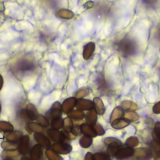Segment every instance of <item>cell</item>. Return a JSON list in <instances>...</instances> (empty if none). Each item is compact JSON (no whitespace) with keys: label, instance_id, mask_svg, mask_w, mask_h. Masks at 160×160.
I'll return each instance as SVG.
<instances>
[{"label":"cell","instance_id":"6da1fadb","mask_svg":"<svg viewBox=\"0 0 160 160\" xmlns=\"http://www.w3.org/2000/svg\"><path fill=\"white\" fill-rule=\"evenodd\" d=\"M11 70L18 79L23 81L34 73L36 70V62L31 57H22L12 64Z\"/></svg>","mask_w":160,"mask_h":160},{"label":"cell","instance_id":"7a4b0ae2","mask_svg":"<svg viewBox=\"0 0 160 160\" xmlns=\"http://www.w3.org/2000/svg\"><path fill=\"white\" fill-rule=\"evenodd\" d=\"M38 116L37 108L32 104H28L26 108L22 109L19 113V117L21 119L26 122H31L36 121Z\"/></svg>","mask_w":160,"mask_h":160},{"label":"cell","instance_id":"3957f363","mask_svg":"<svg viewBox=\"0 0 160 160\" xmlns=\"http://www.w3.org/2000/svg\"><path fill=\"white\" fill-rule=\"evenodd\" d=\"M136 47L135 43L129 39H124L118 44V50L124 57H129L135 52Z\"/></svg>","mask_w":160,"mask_h":160},{"label":"cell","instance_id":"277c9868","mask_svg":"<svg viewBox=\"0 0 160 160\" xmlns=\"http://www.w3.org/2000/svg\"><path fill=\"white\" fill-rule=\"evenodd\" d=\"M104 143L108 145L107 154L110 157L115 156L118 149L122 143L121 141L114 137H108L104 140Z\"/></svg>","mask_w":160,"mask_h":160},{"label":"cell","instance_id":"5b68a950","mask_svg":"<svg viewBox=\"0 0 160 160\" xmlns=\"http://www.w3.org/2000/svg\"><path fill=\"white\" fill-rule=\"evenodd\" d=\"M51 149L58 154H68L70 153L72 149V147L63 142H57L51 146Z\"/></svg>","mask_w":160,"mask_h":160},{"label":"cell","instance_id":"8992f818","mask_svg":"<svg viewBox=\"0 0 160 160\" xmlns=\"http://www.w3.org/2000/svg\"><path fill=\"white\" fill-rule=\"evenodd\" d=\"M62 104L59 102H55L52 105L49 110L46 113V117L48 120H52L55 118L62 117Z\"/></svg>","mask_w":160,"mask_h":160},{"label":"cell","instance_id":"52a82bcc","mask_svg":"<svg viewBox=\"0 0 160 160\" xmlns=\"http://www.w3.org/2000/svg\"><path fill=\"white\" fill-rule=\"evenodd\" d=\"M18 151L22 156H26L30 151V137L24 135L18 142Z\"/></svg>","mask_w":160,"mask_h":160},{"label":"cell","instance_id":"ba28073f","mask_svg":"<svg viewBox=\"0 0 160 160\" xmlns=\"http://www.w3.org/2000/svg\"><path fill=\"white\" fill-rule=\"evenodd\" d=\"M135 153V149L131 148L125 145H122L118 149L115 157L117 159H126L133 156Z\"/></svg>","mask_w":160,"mask_h":160},{"label":"cell","instance_id":"9c48e42d","mask_svg":"<svg viewBox=\"0 0 160 160\" xmlns=\"http://www.w3.org/2000/svg\"><path fill=\"white\" fill-rule=\"evenodd\" d=\"M76 108L81 111H88L94 108V103L92 101L83 98L77 99Z\"/></svg>","mask_w":160,"mask_h":160},{"label":"cell","instance_id":"30bf717a","mask_svg":"<svg viewBox=\"0 0 160 160\" xmlns=\"http://www.w3.org/2000/svg\"><path fill=\"white\" fill-rule=\"evenodd\" d=\"M47 133L49 137L51 138V139L54 142H64L66 139L63 131H60V129H55L51 128L47 131Z\"/></svg>","mask_w":160,"mask_h":160},{"label":"cell","instance_id":"8fae6325","mask_svg":"<svg viewBox=\"0 0 160 160\" xmlns=\"http://www.w3.org/2000/svg\"><path fill=\"white\" fill-rule=\"evenodd\" d=\"M34 138L42 148L49 149L51 148L50 140L42 132H35Z\"/></svg>","mask_w":160,"mask_h":160},{"label":"cell","instance_id":"7c38bea8","mask_svg":"<svg viewBox=\"0 0 160 160\" xmlns=\"http://www.w3.org/2000/svg\"><path fill=\"white\" fill-rule=\"evenodd\" d=\"M77 99L74 98H69L66 99L62 104V110L65 113H68L74 110L76 107Z\"/></svg>","mask_w":160,"mask_h":160},{"label":"cell","instance_id":"4fadbf2b","mask_svg":"<svg viewBox=\"0 0 160 160\" xmlns=\"http://www.w3.org/2000/svg\"><path fill=\"white\" fill-rule=\"evenodd\" d=\"M80 127H81L82 134L83 135L91 137L92 138L98 136L97 132L94 126L88 125L87 124H82L80 125Z\"/></svg>","mask_w":160,"mask_h":160},{"label":"cell","instance_id":"5bb4252c","mask_svg":"<svg viewBox=\"0 0 160 160\" xmlns=\"http://www.w3.org/2000/svg\"><path fill=\"white\" fill-rule=\"evenodd\" d=\"M85 121L87 124L94 126L97 123L98 113L94 110V108H92L88 110L87 114L85 115Z\"/></svg>","mask_w":160,"mask_h":160},{"label":"cell","instance_id":"9a60e30c","mask_svg":"<svg viewBox=\"0 0 160 160\" xmlns=\"http://www.w3.org/2000/svg\"><path fill=\"white\" fill-rule=\"evenodd\" d=\"M96 49V44L94 42H88L83 48V57L85 60H89Z\"/></svg>","mask_w":160,"mask_h":160},{"label":"cell","instance_id":"2e32d148","mask_svg":"<svg viewBox=\"0 0 160 160\" xmlns=\"http://www.w3.org/2000/svg\"><path fill=\"white\" fill-rule=\"evenodd\" d=\"M43 155L42 148L39 144L35 145L30 151V159L32 160H38Z\"/></svg>","mask_w":160,"mask_h":160},{"label":"cell","instance_id":"e0dca14e","mask_svg":"<svg viewBox=\"0 0 160 160\" xmlns=\"http://www.w3.org/2000/svg\"><path fill=\"white\" fill-rule=\"evenodd\" d=\"M130 122L124 117L117 118L111 122L112 127L116 129H121L125 128L126 127L128 126Z\"/></svg>","mask_w":160,"mask_h":160},{"label":"cell","instance_id":"ac0fdd59","mask_svg":"<svg viewBox=\"0 0 160 160\" xmlns=\"http://www.w3.org/2000/svg\"><path fill=\"white\" fill-rule=\"evenodd\" d=\"M6 140L18 142L21 137L23 136V132L20 131H11L9 132H5Z\"/></svg>","mask_w":160,"mask_h":160},{"label":"cell","instance_id":"d6986e66","mask_svg":"<svg viewBox=\"0 0 160 160\" xmlns=\"http://www.w3.org/2000/svg\"><path fill=\"white\" fill-rule=\"evenodd\" d=\"M134 156L137 159H149L152 156L150 150L145 148H138L135 149Z\"/></svg>","mask_w":160,"mask_h":160},{"label":"cell","instance_id":"ffe728a7","mask_svg":"<svg viewBox=\"0 0 160 160\" xmlns=\"http://www.w3.org/2000/svg\"><path fill=\"white\" fill-rule=\"evenodd\" d=\"M92 101L94 103V108L98 115H102L105 112V107L102 99L98 97H96Z\"/></svg>","mask_w":160,"mask_h":160},{"label":"cell","instance_id":"44dd1931","mask_svg":"<svg viewBox=\"0 0 160 160\" xmlns=\"http://www.w3.org/2000/svg\"><path fill=\"white\" fill-rule=\"evenodd\" d=\"M150 151L156 159L160 158V143L153 140L150 144Z\"/></svg>","mask_w":160,"mask_h":160},{"label":"cell","instance_id":"7402d4cb","mask_svg":"<svg viewBox=\"0 0 160 160\" xmlns=\"http://www.w3.org/2000/svg\"><path fill=\"white\" fill-rule=\"evenodd\" d=\"M56 15L58 18L62 19H70L74 16V13L72 11L68 9L58 10L56 13Z\"/></svg>","mask_w":160,"mask_h":160},{"label":"cell","instance_id":"603a6c76","mask_svg":"<svg viewBox=\"0 0 160 160\" xmlns=\"http://www.w3.org/2000/svg\"><path fill=\"white\" fill-rule=\"evenodd\" d=\"M125 111L123 110V108L121 107V106H118V107H116L113 111L112 113V115L110 116V121L112 122L114 120L119 118H122L124 116Z\"/></svg>","mask_w":160,"mask_h":160},{"label":"cell","instance_id":"cb8c5ba5","mask_svg":"<svg viewBox=\"0 0 160 160\" xmlns=\"http://www.w3.org/2000/svg\"><path fill=\"white\" fill-rule=\"evenodd\" d=\"M67 114H68V117L71 118L72 120H74V121H82L85 115L83 111L77 109L76 110H73Z\"/></svg>","mask_w":160,"mask_h":160},{"label":"cell","instance_id":"d4e9b609","mask_svg":"<svg viewBox=\"0 0 160 160\" xmlns=\"http://www.w3.org/2000/svg\"><path fill=\"white\" fill-rule=\"evenodd\" d=\"M25 128L26 129H28L27 131H29L30 132H32V131L35 132H42L44 131L43 128L41 125H39L37 122H27L26 123Z\"/></svg>","mask_w":160,"mask_h":160},{"label":"cell","instance_id":"484cf974","mask_svg":"<svg viewBox=\"0 0 160 160\" xmlns=\"http://www.w3.org/2000/svg\"><path fill=\"white\" fill-rule=\"evenodd\" d=\"M121 107L123 108L124 111H135L138 110V107L137 104L131 101H124L121 103Z\"/></svg>","mask_w":160,"mask_h":160},{"label":"cell","instance_id":"4316f807","mask_svg":"<svg viewBox=\"0 0 160 160\" xmlns=\"http://www.w3.org/2000/svg\"><path fill=\"white\" fill-rule=\"evenodd\" d=\"M20 154L18 150H5L2 154V157L4 159H13Z\"/></svg>","mask_w":160,"mask_h":160},{"label":"cell","instance_id":"83f0119b","mask_svg":"<svg viewBox=\"0 0 160 160\" xmlns=\"http://www.w3.org/2000/svg\"><path fill=\"white\" fill-rule=\"evenodd\" d=\"M2 147L4 150H17L18 148V142L7 140L2 143Z\"/></svg>","mask_w":160,"mask_h":160},{"label":"cell","instance_id":"f1b7e54d","mask_svg":"<svg viewBox=\"0 0 160 160\" xmlns=\"http://www.w3.org/2000/svg\"><path fill=\"white\" fill-rule=\"evenodd\" d=\"M51 128L55 129H61L63 126V119L62 117H57L51 120L50 124Z\"/></svg>","mask_w":160,"mask_h":160},{"label":"cell","instance_id":"f546056e","mask_svg":"<svg viewBox=\"0 0 160 160\" xmlns=\"http://www.w3.org/2000/svg\"><path fill=\"white\" fill-rule=\"evenodd\" d=\"M73 126H74L73 120H72L71 118L68 117L65 119H63V126L62 128L64 131L71 132Z\"/></svg>","mask_w":160,"mask_h":160},{"label":"cell","instance_id":"4dcf8cb0","mask_svg":"<svg viewBox=\"0 0 160 160\" xmlns=\"http://www.w3.org/2000/svg\"><path fill=\"white\" fill-rule=\"evenodd\" d=\"M92 143V138L83 135L79 140V144L82 148L87 149L90 148Z\"/></svg>","mask_w":160,"mask_h":160},{"label":"cell","instance_id":"1f68e13d","mask_svg":"<svg viewBox=\"0 0 160 160\" xmlns=\"http://www.w3.org/2000/svg\"><path fill=\"white\" fill-rule=\"evenodd\" d=\"M152 136L154 140L160 143V122H158L154 125V129L152 132Z\"/></svg>","mask_w":160,"mask_h":160},{"label":"cell","instance_id":"d6a6232c","mask_svg":"<svg viewBox=\"0 0 160 160\" xmlns=\"http://www.w3.org/2000/svg\"><path fill=\"white\" fill-rule=\"evenodd\" d=\"M124 117L125 118H126L127 120H128L130 122L137 121L139 119V116L138 115V114L136 112H135V111L128 112L127 113H124Z\"/></svg>","mask_w":160,"mask_h":160},{"label":"cell","instance_id":"836d02e7","mask_svg":"<svg viewBox=\"0 0 160 160\" xmlns=\"http://www.w3.org/2000/svg\"><path fill=\"white\" fill-rule=\"evenodd\" d=\"M37 122L41 125L42 128H48L50 126L49 120L44 116L42 115H38L37 118L36 119Z\"/></svg>","mask_w":160,"mask_h":160},{"label":"cell","instance_id":"e575fe53","mask_svg":"<svg viewBox=\"0 0 160 160\" xmlns=\"http://www.w3.org/2000/svg\"><path fill=\"white\" fill-rule=\"evenodd\" d=\"M125 144L126 145L129 147V148L134 149L139 144V140L138 138L135 137H131L127 139Z\"/></svg>","mask_w":160,"mask_h":160},{"label":"cell","instance_id":"d590c367","mask_svg":"<svg viewBox=\"0 0 160 160\" xmlns=\"http://www.w3.org/2000/svg\"><path fill=\"white\" fill-rule=\"evenodd\" d=\"M0 130L7 132L14 130V128L12 124L8 122L0 121Z\"/></svg>","mask_w":160,"mask_h":160},{"label":"cell","instance_id":"8d00e7d4","mask_svg":"<svg viewBox=\"0 0 160 160\" xmlns=\"http://www.w3.org/2000/svg\"><path fill=\"white\" fill-rule=\"evenodd\" d=\"M46 155L47 158L50 160H58L62 159V157L58 155V154L52 149H48L46 151Z\"/></svg>","mask_w":160,"mask_h":160},{"label":"cell","instance_id":"74e56055","mask_svg":"<svg viewBox=\"0 0 160 160\" xmlns=\"http://www.w3.org/2000/svg\"><path fill=\"white\" fill-rule=\"evenodd\" d=\"M90 93L89 90L86 88V87H83L82 88H80L77 92L75 95V98L76 99H79V98H83L85 96L88 95Z\"/></svg>","mask_w":160,"mask_h":160},{"label":"cell","instance_id":"f35d334b","mask_svg":"<svg viewBox=\"0 0 160 160\" xmlns=\"http://www.w3.org/2000/svg\"><path fill=\"white\" fill-rule=\"evenodd\" d=\"M110 157L104 153L98 152L93 154V160H107L110 159Z\"/></svg>","mask_w":160,"mask_h":160},{"label":"cell","instance_id":"ab89813d","mask_svg":"<svg viewBox=\"0 0 160 160\" xmlns=\"http://www.w3.org/2000/svg\"><path fill=\"white\" fill-rule=\"evenodd\" d=\"M71 132L75 136L78 137L82 135V131H81V127L78 124H74L73 128L72 129Z\"/></svg>","mask_w":160,"mask_h":160},{"label":"cell","instance_id":"60d3db41","mask_svg":"<svg viewBox=\"0 0 160 160\" xmlns=\"http://www.w3.org/2000/svg\"><path fill=\"white\" fill-rule=\"evenodd\" d=\"M96 132L98 136H102L104 135L105 133V130L104 129V128L100 124H96V125L94 126Z\"/></svg>","mask_w":160,"mask_h":160},{"label":"cell","instance_id":"b9f144b4","mask_svg":"<svg viewBox=\"0 0 160 160\" xmlns=\"http://www.w3.org/2000/svg\"><path fill=\"white\" fill-rule=\"evenodd\" d=\"M152 111L156 114H159L160 113V101L157 102L152 108Z\"/></svg>","mask_w":160,"mask_h":160},{"label":"cell","instance_id":"7bdbcfd3","mask_svg":"<svg viewBox=\"0 0 160 160\" xmlns=\"http://www.w3.org/2000/svg\"><path fill=\"white\" fill-rule=\"evenodd\" d=\"M83 7L86 9H90V8H92L93 7H94V3H93L91 1H89V2H87L86 3H85Z\"/></svg>","mask_w":160,"mask_h":160},{"label":"cell","instance_id":"ee69618b","mask_svg":"<svg viewBox=\"0 0 160 160\" xmlns=\"http://www.w3.org/2000/svg\"><path fill=\"white\" fill-rule=\"evenodd\" d=\"M85 159L87 160H93V154L91 152H87L86 154Z\"/></svg>","mask_w":160,"mask_h":160},{"label":"cell","instance_id":"f6af8a7d","mask_svg":"<svg viewBox=\"0 0 160 160\" xmlns=\"http://www.w3.org/2000/svg\"><path fill=\"white\" fill-rule=\"evenodd\" d=\"M3 83H4V80H3V76L0 74V91L2 90L3 86Z\"/></svg>","mask_w":160,"mask_h":160},{"label":"cell","instance_id":"bcb514c9","mask_svg":"<svg viewBox=\"0 0 160 160\" xmlns=\"http://www.w3.org/2000/svg\"><path fill=\"white\" fill-rule=\"evenodd\" d=\"M4 10H5V7H4L3 5L1 3V4H0V12H3Z\"/></svg>","mask_w":160,"mask_h":160},{"label":"cell","instance_id":"7dc6e473","mask_svg":"<svg viewBox=\"0 0 160 160\" xmlns=\"http://www.w3.org/2000/svg\"><path fill=\"white\" fill-rule=\"evenodd\" d=\"M1 112H2V105L0 104V115H1Z\"/></svg>","mask_w":160,"mask_h":160}]
</instances>
